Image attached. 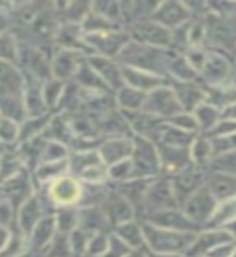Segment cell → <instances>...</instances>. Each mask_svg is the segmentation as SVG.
Returning <instances> with one entry per match:
<instances>
[{
  "label": "cell",
  "mask_w": 236,
  "mask_h": 257,
  "mask_svg": "<svg viewBox=\"0 0 236 257\" xmlns=\"http://www.w3.org/2000/svg\"><path fill=\"white\" fill-rule=\"evenodd\" d=\"M202 21L206 28L204 48L226 55L236 53V4H207Z\"/></svg>",
  "instance_id": "1"
},
{
  "label": "cell",
  "mask_w": 236,
  "mask_h": 257,
  "mask_svg": "<svg viewBox=\"0 0 236 257\" xmlns=\"http://www.w3.org/2000/svg\"><path fill=\"white\" fill-rule=\"evenodd\" d=\"M172 50L164 48H154L143 44H138L135 40H129L124 48L116 56L119 66L140 69L150 74H156L161 77H167V66L172 56Z\"/></svg>",
  "instance_id": "2"
},
{
  "label": "cell",
  "mask_w": 236,
  "mask_h": 257,
  "mask_svg": "<svg viewBox=\"0 0 236 257\" xmlns=\"http://www.w3.org/2000/svg\"><path fill=\"white\" fill-rule=\"evenodd\" d=\"M142 231H143L145 247H148V251L158 252V254H183L185 255L198 235V233L159 228L148 222L142 223Z\"/></svg>",
  "instance_id": "3"
},
{
  "label": "cell",
  "mask_w": 236,
  "mask_h": 257,
  "mask_svg": "<svg viewBox=\"0 0 236 257\" xmlns=\"http://www.w3.org/2000/svg\"><path fill=\"white\" fill-rule=\"evenodd\" d=\"M68 172L87 185H100L108 180V167L96 150L72 151L68 158Z\"/></svg>",
  "instance_id": "4"
},
{
  "label": "cell",
  "mask_w": 236,
  "mask_h": 257,
  "mask_svg": "<svg viewBox=\"0 0 236 257\" xmlns=\"http://www.w3.org/2000/svg\"><path fill=\"white\" fill-rule=\"evenodd\" d=\"M50 58L48 48H42L28 42L18 40V55H16V66L20 68L24 77L45 82L52 77L50 71Z\"/></svg>",
  "instance_id": "5"
},
{
  "label": "cell",
  "mask_w": 236,
  "mask_h": 257,
  "mask_svg": "<svg viewBox=\"0 0 236 257\" xmlns=\"http://www.w3.org/2000/svg\"><path fill=\"white\" fill-rule=\"evenodd\" d=\"M132 155H130V163H132V175L130 179H153L154 175L161 172V163L156 143H153L142 137H132Z\"/></svg>",
  "instance_id": "6"
},
{
  "label": "cell",
  "mask_w": 236,
  "mask_h": 257,
  "mask_svg": "<svg viewBox=\"0 0 236 257\" xmlns=\"http://www.w3.org/2000/svg\"><path fill=\"white\" fill-rule=\"evenodd\" d=\"M230 71L231 60L228 55L215 50H207L204 63L199 69V80L204 87L228 85Z\"/></svg>",
  "instance_id": "7"
},
{
  "label": "cell",
  "mask_w": 236,
  "mask_h": 257,
  "mask_svg": "<svg viewBox=\"0 0 236 257\" xmlns=\"http://www.w3.org/2000/svg\"><path fill=\"white\" fill-rule=\"evenodd\" d=\"M142 111L162 120H169L170 117L178 114V112H182V108L175 98L174 90L170 88L169 84H166L154 88L150 93H146Z\"/></svg>",
  "instance_id": "8"
},
{
  "label": "cell",
  "mask_w": 236,
  "mask_h": 257,
  "mask_svg": "<svg viewBox=\"0 0 236 257\" xmlns=\"http://www.w3.org/2000/svg\"><path fill=\"white\" fill-rule=\"evenodd\" d=\"M129 40V32L124 29L98 32V34H84V42L90 55H100L111 60H116V56Z\"/></svg>",
  "instance_id": "9"
},
{
  "label": "cell",
  "mask_w": 236,
  "mask_h": 257,
  "mask_svg": "<svg viewBox=\"0 0 236 257\" xmlns=\"http://www.w3.org/2000/svg\"><path fill=\"white\" fill-rule=\"evenodd\" d=\"M178 203L175 199L172 183L170 179H151L148 188H146L142 211L145 214H151L156 211H164V209H177Z\"/></svg>",
  "instance_id": "10"
},
{
  "label": "cell",
  "mask_w": 236,
  "mask_h": 257,
  "mask_svg": "<svg viewBox=\"0 0 236 257\" xmlns=\"http://www.w3.org/2000/svg\"><path fill=\"white\" fill-rule=\"evenodd\" d=\"M80 195H82V185L79 180H76L72 175H61L58 179L52 180L48 183L47 196L50 204L58 207H71L77 206Z\"/></svg>",
  "instance_id": "11"
},
{
  "label": "cell",
  "mask_w": 236,
  "mask_h": 257,
  "mask_svg": "<svg viewBox=\"0 0 236 257\" xmlns=\"http://www.w3.org/2000/svg\"><path fill=\"white\" fill-rule=\"evenodd\" d=\"M126 31L129 32L130 40H135V42L148 47L170 50V31L151 20L137 23Z\"/></svg>",
  "instance_id": "12"
},
{
  "label": "cell",
  "mask_w": 236,
  "mask_h": 257,
  "mask_svg": "<svg viewBox=\"0 0 236 257\" xmlns=\"http://www.w3.org/2000/svg\"><path fill=\"white\" fill-rule=\"evenodd\" d=\"M217 204L218 203L209 193L206 185H202L198 191H194L191 196L185 199V203L182 204L183 207L182 212L194 223H198L199 227H204L206 222L210 219V215L214 214Z\"/></svg>",
  "instance_id": "13"
},
{
  "label": "cell",
  "mask_w": 236,
  "mask_h": 257,
  "mask_svg": "<svg viewBox=\"0 0 236 257\" xmlns=\"http://www.w3.org/2000/svg\"><path fill=\"white\" fill-rule=\"evenodd\" d=\"M204 180H206L204 169L194 166L193 163L182 169V171L175 172L170 183H172V190L177 203L182 206L186 198L191 196L194 191H198L204 185Z\"/></svg>",
  "instance_id": "14"
},
{
  "label": "cell",
  "mask_w": 236,
  "mask_h": 257,
  "mask_svg": "<svg viewBox=\"0 0 236 257\" xmlns=\"http://www.w3.org/2000/svg\"><path fill=\"white\" fill-rule=\"evenodd\" d=\"M32 193H34V187H32L31 175L26 169H23L21 172L10 179L0 182V198L7 199L16 211Z\"/></svg>",
  "instance_id": "15"
},
{
  "label": "cell",
  "mask_w": 236,
  "mask_h": 257,
  "mask_svg": "<svg viewBox=\"0 0 236 257\" xmlns=\"http://www.w3.org/2000/svg\"><path fill=\"white\" fill-rule=\"evenodd\" d=\"M44 215H45L44 199L40 198L37 193H32V195L18 207V211H16L15 223H16V227H18L20 235L28 239L32 230H34V227Z\"/></svg>",
  "instance_id": "16"
},
{
  "label": "cell",
  "mask_w": 236,
  "mask_h": 257,
  "mask_svg": "<svg viewBox=\"0 0 236 257\" xmlns=\"http://www.w3.org/2000/svg\"><path fill=\"white\" fill-rule=\"evenodd\" d=\"M146 220L154 227L167 228L174 231H188V233H198L202 227L194 223L191 219H188L182 211L177 209H164V211H156L151 214H146Z\"/></svg>",
  "instance_id": "17"
},
{
  "label": "cell",
  "mask_w": 236,
  "mask_h": 257,
  "mask_svg": "<svg viewBox=\"0 0 236 257\" xmlns=\"http://www.w3.org/2000/svg\"><path fill=\"white\" fill-rule=\"evenodd\" d=\"M85 56L87 55L80 53V52L56 48V50L52 53V58H50L52 77L63 80V82H69V80H72V77L76 76L80 63L84 61Z\"/></svg>",
  "instance_id": "18"
},
{
  "label": "cell",
  "mask_w": 236,
  "mask_h": 257,
  "mask_svg": "<svg viewBox=\"0 0 236 257\" xmlns=\"http://www.w3.org/2000/svg\"><path fill=\"white\" fill-rule=\"evenodd\" d=\"M150 20L161 24V26L167 28L169 31H172L182 24L188 23L191 18L190 10L186 8L185 4L182 2H162L158 4L154 12L151 13Z\"/></svg>",
  "instance_id": "19"
},
{
  "label": "cell",
  "mask_w": 236,
  "mask_h": 257,
  "mask_svg": "<svg viewBox=\"0 0 236 257\" xmlns=\"http://www.w3.org/2000/svg\"><path fill=\"white\" fill-rule=\"evenodd\" d=\"M85 61L88 66L100 76V79L106 84V87L112 93H116L121 87H124L122 71L116 60L104 58V56H100V55H87Z\"/></svg>",
  "instance_id": "20"
},
{
  "label": "cell",
  "mask_w": 236,
  "mask_h": 257,
  "mask_svg": "<svg viewBox=\"0 0 236 257\" xmlns=\"http://www.w3.org/2000/svg\"><path fill=\"white\" fill-rule=\"evenodd\" d=\"M169 85L175 93V98L180 104L182 111L193 112L201 103L206 101V88L199 80L196 82H178V80H170Z\"/></svg>",
  "instance_id": "21"
},
{
  "label": "cell",
  "mask_w": 236,
  "mask_h": 257,
  "mask_svg": "<svg viewBox=\"0 0 236 257\" xmlns=\"http://www.w3.org/2000/svg\"><path fill=\"white\" fill-rule=\"evenodd\" d=\"M101 209L111 227H117L121 223H126L129 220H134L135 217V209L129 201L121 196L117 191L109 190L106 198L101 203Z\"/></svg>",
  "instance_id": "22"
},
{
  "label": "cell",
  "mask_w": 236,
  "mask_h": 257,
  "mask_svg": "<svg viewBox=\"0 0 236 257\" xmlns=\"http://www.w3.org/2000/svg\"><path fill=\"white\" fill-rule=\"evenodd\" d=\"M132 148H134L132 137H114V139L101 140L96 151H98L104 166L109 167L124 159H129L130 155H132Z\"/></svg>",
  "instance_id": "23"
},
{
  "label": "cell",
  "mask_w": 236,
  "mask_h": 257,
  "mask_svg": "<svg viewBox=\"0 0 236 257\" xmlns=\"http://www.w3.org/2000/svg\"><path fill=\"white\" fill-rule=\"evenodd\" d=\"M230 241H234V239L226 230L209 228L202 233H198L196 238L193 241V244L190 246V249L186 251L185 255L186 257H204L209 251H212L215 246L230 243Z\"/></svg>",
  "instance_id": "24"
},
{
  "label": "cell",
  "mask_w": 236,
  "mask_h": 257,
  "mask_svg": "<svg viewBox=\"0 0 236 257\" xmlns=\"http://www.w3.org/2000/svg\"><path fill=\"white\" fill-rule=\"evenodd\" d=\"M53 45L63 50H74L84 55H90L84 42V32L80 29V24L61 23L53 36Z\"/></svg>",
  "instance_id": "25"
},
{
  "label": "cell",
  "mask_w": 236,
  "mask_h": 257,
  "mask_svg": "<svg viewBox=\"0 0 236 257\" xmlns=\"http://www.w3.org/2000/svg\"><path fill=\"white\" fill-rule=\"evenodd\" d=\"M121 71H122V79H124V85L132 87L135 90L143 92V93H150L151 90H154V88L169 84L167 77L150 74V72H145L140 69L121 66Z\"/></svg>",
  "instance_id": "26"
},
{
  "label": "cell",
  "mask_w": 236,
  "mask_h": 257,
  "mask_svg": "<svg viewBox=\"0 0 236 257\" xmlns=\"http://www.w3.org/2000/svg\"><path fill=\"white\" fill-rule=\"evenodd\" d=\"M156 148L159 155L161 171L175 174L191 164L190 148H177V147H169V145H162V143H156Z\"/></svg>",
  "instance_id": "27"
},
{
  "label": "cell",
  "mask_w": 236,
  "mask_h": 257,
  "mask_svg": "<svg viewBox=\"0 0 236 257\" xmlns=\"http://www.w3.org/2000/svg\"><path fill=\"white\" fill-rule=\"evenodd\" d=\"M204 185L217 203H222L225 199L236 196V175L214 171L206 175Z\"/></svg>",
  "instance_id": "28"
},
{
  "label": "cell",
  "mask_w": 236,
  "mask_h": 257,
  "mask_svg": "<svg viewBox=\"0 0 236 257\" xmlns=\"http://www.w3.org/2000/svg\"><path fill=\"white\" fill-rule=\"evenodd\" d=\"M23 103H24V109H26L28 117H39V116L52 112L45 106V101L42 96V84L28 77L23 88Z\"/></svg>",
  "instance_id": "29"
},
{
  "label": "cell",
  "mask_w": 236,
  "mask_h": 257,
  "mask_svg": "<svg viewBox=\"0 0 236 257\" xmlns=\"http://www.w3.org/2000/svg\"><path fill=\"white\" fill-rule=\"evenodd\" d=\"M109 227L111 225L106 215H104L101 206L77 207V228L88 233H98L108 231Z\"/></svg>",
  "instance_id": "30"
},
{
  "label": "cell",
  "mask_w": 236,
  "mask_h": 257,
  "mask_svg": "<svg viewBox=\"0 0 236 257\" xmlns=\"http://www.w3.org/2000/svg\"><path fill=\"white\" fill-rule=\"evenodd\" d=\"M56 233V223H55V215L53 214H45L39 223L34 227L32 233L29 235V247L32 251L40 252L48 246V243L53 239Z\"/></svg>",
  "instance_id": "31"
},
{
  "label": "cell",
  "mask_w": 236,
  "mask_h": 257,
  "mask_svg": "<svg viewBox=\"0 0 236 257\" xmlns=\"http://www.w3.org/2000/svg\"><path fill=\"white\" fill-rule=\"evenodd\" d=\"M26 84V77L15 63L0 60V90L8 93L23 95V88Z\"/></svg>",
  "instance_id": "32"
},
{
  "label": "cell",
  "mask_w": 236,
  "mask_h": 257,
  "mask_svg": "<svg viewBox=\"0 0 236 257\" xmlns=\"http://www.w3.org/2000/svg\"><path fill=\"white\" fill-rule=\"evenodd\" d=\"M0 116L10 119L16 124H21L28 117L23 103V95L0 90Z\"/></svg>",
  "instance_id": "33"
},
{
  "label": "cell",
  "mask_w": 236,
  "mask_h": 257,
  "mask_svg": "<svg viewBox=\"0 0 236 257\" xmlns=\"http://www.w3.org/2000/svg\"><path fill=\"white\" fill-rule=\"evenodd\" d=\"M45 140H52V142H60L63 145H66L69 148V145L72 142V134L68 124V117L64 114H58V112H53L50 122L47 124L45 131L42 134Z\"/></svg>",
  "instance_id": "34"
},
{
  "label": "cell",
  "mask_w": 236,
  "mask_h": 257,
  "mask_svg": "<svg viewBox=\"0 0 236 257\" xmlns=\"http://www.w3.org/2000/svg\"><path fill=\"white\" fill-rule=\"evenodd\" d=\"M72 82H74L79 88L82 90H92V92H111L106 87V84L100 79V76L88 66L85 58L80 63V66L76 72V76L72 77Z\"/></svg>",
  "instance_id": "35"
},
{
  "label": "cell",
  "mask_w": 236,
  "mask_h": 257,
  "mask_svg": "<svg viewBox=\"0 0 236 257\" xmlns=\"http://www.w3.org/2000/svg\"><path fill=\"white\" fill-rule=\"evenodd\" d=\"M146 98V93L138 92L132 87H121L119 90L114 93V100H116V108L122 112H135V111H142L143 103Z\"/></svg>",
  "instance_id": "36"
},
{
  "label": "cell",
  "mask_w": 236,
  "mask_h": 257,
  "mask_svg": "<svg viewBox=\"0 0 236 257\" xmlns=\"http://www.w3.org/2000/svg\"><path fill=\"white\" fill-rule=\"evenodd\" d=\"M112 235H116L129 249H142V247H145L142 225L137 223L135 220H129L126 223L117 225V227H114V233H112Z\"/></svg>",
  "instance_id": "37"
},
{
  "label": "cell",
  "mask_w": 236,
  "mask_h": 257,
  "mask_svg": "<svg viewBox=\"0 0 236 257\" xmlns=\"http://www.w3.org/2000/svg\"><path fill=\"white\" fill-rule=\"evenodd\" d=\"M53 112H48V114L39 116V117H26L20 124V137H18V145L29 142L32 139H37V137H42L47 124L50 122Z\"/></svg>",
  "instance_id": "38"
},
{
  "label": "cell",
  "mask_w": 236,
  "mask_h": 257,
  "mask_svg": "<svg viewBox=\"0 0 236 257\" xmlns=\"http://www.w3.org/2000/svg\"><path fill=\"white\" fill-rule=\"evenodd\" d=\"M236 219V196L218 203L214 214L206 222L207 228H223L226 223Z\"/></svg>",
  "instance_id": "39"
},
{
  "label": "cell",
  "mask_w": 236,
  "mask_h": 257,
  "mask_svg": "<svg viewBox=\"0 0 236 257\" xmlns=\"http://www.w3.org/2000/svg\"><path fill=\"white\" fill-rule=\"evenodd\" d=\"M191 114L196 119L201 135L207 134L210 128H214L218 124V120H220V109H217L215 106H212V104H209L206 101L201 103Z\"/></svg>",
  "instance_id": "40"
},
{
  "label": "cell",
  "mask_w": 236,
  "mask_h": 257,
  "mask_svg": "<svg viewBox=\"0 0 236 257\" xmlns=\"http://www.w3.org/2000/svg\"><path fill=\"white\" fill-rule=\"evenodd\" d=\"M23 169H26V164L18 151V147H15L10 151H4L0 155V182H4L10 177L21 172Z\"/></svg>",
  "instance_id": "41"
},
{
  "label": "cell",
  "mask_w": 236,
  "mask_h": 257,
  "mask_svg": "<svg viewBox=\"0 0 236 257\" xmlns=\"http://www.w3.org/2000/svg\"><path fill=\"white\" fill-rule=\"evenodd\" d=\"M190 158L194 166H199L202 169H204L206 164H210V161L214 158V150H212V143H210L207 137L198 135L193 140L190 147Z\"/></svg>",
  "instance_id": "42"
},
{
  "label": "cell",
  "mask_w": 236,
  "mask_h": 257,
  "mask_svg": "<svg viewBox=\"0 0 236 257\" xmlns=\"http://www.w3.org/2000/svg\"><path fill=\"white\" fill-rule=\"evenodd\" d=\"M68 172V159L55 161V163H40L34 167V175L37 183H50L52 180L58 179Z\"/></svg>",
  "instance_id": "43"
},
{
  "label": "cell",
  "mask_w": 236,
  "mask_h": 257,
  "mask_svg": "<svg viewBox=\"0 0 236 257\" xmlns=\"http://www.w3.org/2000/svg\"><path fill=\"white\" fill-rule=\"evenodd\" d=\"M55 223L58 233H71L77 228V207H58L55 209Z\"/></svg>",
  "instance_id": "44"
},
{
  "label": "cell",
  "mask_w": 236,
  "mask_h": 257,
  "mask_svg": "<svg viewBox=\"0 0 236 257\" xmlns=\"http://www.w3.org/2000/svg\"><path fill=\"white\" fill-rule=\"evenodd\" d=\"M64 85H66V82H63V80H58L55 77H50L48 80H45V82H42V96H44L45 106L48 108V111L56 109V104H58L61 98Z\"/></svg>",
  "instance_id": "45"
},
{
  "label": "cell",
  "mask_w": 236,
  "mask_h": 257,
  "mask_svg": "<svg viewBox=\"0 0 236 257\" xmlns=\"http://www.w3.org/2000/svg\"><path fill=\"white\" fill-rule=\"evenodd\" d=\"M45 257H72L69 238L66 233H55L53 239L44 249Z\"/></svg>",
  "instance_id": "46"
},
{
  "label": "cell",
  "mask_w": 236,
  "mask_h": 257,
  "mask_svg": "<svg viewBox=\"0 0 236 257\" xmlns=\"http://www.w3.org/2000/svg\"><path fill=\"white\" fill-rule=\"evenodd\" d=\"M69 155H71V151L66 145H63L60 142L47 140L44 151H42V156H40V163H55V161H63V159H68Z\"/></svg>",
  "instance_id": "47"
},
{
  "label": "cell",
  "mask_w": 236,
  "mask_h": 257,
  "mask_svg": "<svg viewBox=\"0 0 236 257\" xmlns=\"http://www.w3.org/2000/svg\"><path fill=\"white\" fill-rule=\"evenodd\" d=\"M16 55H18V40L13 32L0 34V60L16 64Z\"/></svg>",
  "instance_id": "48"
},
{
  "label": "cell",
  "mask_w": 236,
  "mask_h": 257,
  "mask_svg": "<svg viewBox=\"0 0 236 257\" xmlns=\"http://www.w3.org/2000/svg\"><path fill=\"white\" fill-rule=\"evenodd\" d=\"M20 137V124L10 119H0V145L4 147H16Z\"/></svg>",
  "instance_id": "49"
},
{
  "label": "cell",
  "mask_w": 236,
  "mask_h": 257,
  "mask_svg": "<svg viewBox=\"0 0 236 257\" xmlns=\"http://www.w3.org/2000/svg\"><path fill=\"white\" fill-rule=\"evenodd\" d=\"M109 233L108 231H98L93 233L88 239V244L85 249L84 257H100L109 246Z\"/></svg>",
  "instance_id": "50"
},
{
  "label": "cell",
  "mask_w": 236,
  "mask_h": 257,
  "mask_svg": "<svg viewBox=\"0 0 236 257\" xmlns=\"http://www.w3.org/2000/svg\"><path fill=\"white\" fill-rule=\"evenodd\" d=\"M92 235H93V233L84 231L80 228H74L71 233H68L72 257H84L87 244H88V239H90Z\"/></svg>",
  "instance_id": "51"
},
{
  "label": "cell",
  "mask_w": 236,
  "mask_h": 257,
  "mask_svg": "<svg viewBox=\"0 0 236 257\" xmlns=\"http://www.w3.org/2000/svg\"><path fill=\"white\" fill-rule=\"evenodd\" d=\"M167 124H170L175 128H180L183 132H190V134H194V135H199V128H198V124H196V119L191 114V112H178L174 117H170L169 120H166Z\"/></svg>",
  "instance_id": "52"
},
{
  "label": "cell",
  "mask_w": 236,
  "mask_h": 257,
  "mask_svg": "<svg viewBox=\"0 0 236 257\" xmlns=\"http://www.w3.org/2000/svg\"><path fill=\"white\" fill-rule=\"evenodd\" d=\"M210 166L214 167V171L236 175V150L223 155H215L210 161Z\"/></svg>",
  "instance_id": "53"
},
{
  "label": "cell",
  "mask_w": 236,
  "mask_h": 257,
  "mask_svg": "<svg viewBox=\"0 0 236 257\" xmlns=\"http://www.w3.org/2000/svg\"><path fill=\"white\" fill-rule=\"evenodd\" d=\"M16 219V209L7 199L0 198V225L10 228Z\"/></svg>",
  "instance_id": "54"
},
{
  "label": "cell",
  "mask_w": 236,
  "mask_h": 257,
  "mask_svg": "<svg viewBox=\"0 0 236 257\" xmlns=\"http://www.w3.org/2000/svg\"><path fill=\"white\" fill-rule=\"evenodd\" d=\"M234 251H236L234 241H230V243H223V244L215 246L212 251H209L206 254V257H231Z\"/></svg>",
  "instance_id": "55"
},
{
  "label": "cell",
  "mask_w": 236,
  "mask_h": 257,
  "mask_svg": "<svg viewBox=\"0 0 236 257\" xmlns=\"http://www.w3.org/2000/svg\"><path fill=\"white\" fill-rule=\"evenodd\" d=\"M12 32V18L10 13L4 10V4H0V34Z\"/></svg>",
  "instance_id": "56"
},
{
  "label": "cell",
  "mask_w": 236,
  "mask_h": 257,
  "mask_svg": "<svg viewBox=\"0 0 236 257\" xmlns=\"http://www.w3.org/2000/svg\"><path fill=\"white\" fill-rule=\"evenodd\" d=\"M10 241H12V231H10V228L2 227V225H0V252L7 251V247H8V244H10Z\"/></svg>",
  "instance_id": "57"
},
{
  "label": "cell",
  "mask_w": 236,
  "mask_h": 257,
  "mask_svg": "<svg viewBox=\"0 0 236 257\" xmlns=\"http://www.w3.org/2000/svg\"><path fill=\"white\" fill-rule=\"evenodd\" d=\"M220 119H226V120H234L236 122V101L228 104L226 108H223L220 111Z\"/></svg>",
  "instance_id": "58"
},
{
  "label": "cell",
  "mask_w": 236,
  "mask_h": 257,
  "mask_svg": "<svg viewBox=\"0 0 236 257\" xmlns=\"http://www.w3.org/2000/svg\"><path fill=\"white\" fill-rule=\"evenodd\" d=\"M124 257H148V255H146L145 247H142V249H130Z\"/></svg>",
  "instance_id": "59"
},
{
  "label": "cell",
  "mask_w": 236,
  "mask_h": 257,
  "mask_svg": "<svg viewBox=\"0 0 236 257\" xmlns=\"http://www.w3.org/2000/svg\"><path fill=\"white\" fill-rule=\"evenodd\" d=\"M223 230L228 231L230 235L233 236V239H236V219H234V220H231L230 223H226L225 227H223Z\"/></svg>",
  "instance_id": "60"
},
{
  "label": "cell",
  "mask_w": 236,
  "mask_h": 257,
  "mask_svg": "<svg viewBox=\"0 0 236 257\" xmlns=\"http://www.w3.org/2000/svg\"><path fill=\"white\" fill-rule=\"evenodd\" d=\"M146 255L148 257H186L183 254H158V252H151V251H146Z\"/></svg>",
  "instance_id": "61"
},
{
  "label": "cell",
  "mask_w": 236,
  "mask_h": 257,
  "mask_svg": "<svg viewBox=\"0 0 236 257\" xmlns=\"http://www.w3.org/2000/svg\"><path fill=\"white\" fill-rule=\"evenodd\" d=\"M231 257H236V251H234V252H233V255H231Z\"/></svg>",
  "instance_id": "62"
},
{
  "label": "cell",
  "mask_w": 236,
  "mask_h": 257,
  "mask_svg": "<svg viewBox=\"0 0 236 257\" xmlns=\"http://www.w3.org/2000/svg\"><path fill=\"white\" fill-rule=\"evenodd\" d=\"M32 257H37V255H32Z\"/></svg>",
  "instance_id": "63"
},
{
  "label": "cell",
  "mask_w": 236,
  "mask_h": 257,
  "mask_svg": "<svg viewBox=\"0 0 236 257\" xmlns=\"http://www.w3.org/2000/svg\"><path fill=\"white\" fill-rule=\"evenodd\" d=\"M0 119H2V116H0Z\"/></svg>",
  "instance_id": "64"
}]
</instances>
